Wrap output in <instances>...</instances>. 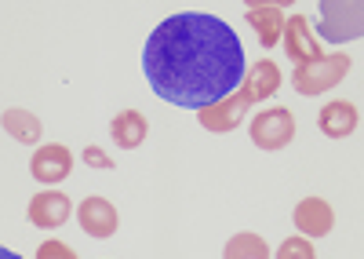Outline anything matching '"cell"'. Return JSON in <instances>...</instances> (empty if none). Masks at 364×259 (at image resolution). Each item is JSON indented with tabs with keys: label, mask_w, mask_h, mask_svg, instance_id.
<instances>
[{
	"label": "cell",
	"mask_w": 364,
	"mask_h": 259,
	"mask_svg": "<svg viewBox=\"0 0 364 259\" xmlns=\"http://www.w3.org/2000/svg\"><path fill=\"white\" fill-rule=\"evenodd\" d=\"M142 70L157 99L200 113L240 88L248 59L233 26L204 11H182L149 33Z\"/></svg>",
	"instance_id": "6da1fadb"
},
{
	"label": "cell",
	"mask_w": 364,
	"mask_h": 259,
	"mask_svg": "<svg viewBox=\"0 0 364 259\" xmlns=\"http://www.w3.org/2000/svg\"><path fill=\"white\" fill-rule=\"evenodd\" d=\"M281 80H284V77H281V66L273 63V59H262V63L248 66L245 80H240V88H237L233 95L219 99L215 106H204V110L197 113L200 128H204V132H215V135L237 132L240 121H245V113H248L255 102H262V99H269V95H277Z\"/></svg>",
	"instance_id": "7a4b0ae2"
},
{
	"label": "cell",
	"mask_w": 364,
	"mask_h": 259,
	"mask_svg": "<svg viewBox=\"0 0 364 259\" xmlns=\"http://www.w3.org/2000/svg\"><path fill=\"white\" fill-rule=\"evenodd\" d=\"M350 55L336 51V55H321L317 63H306V66H295L291 70V88L299 95H321V92H331L336 84H343V77L350 73Z\"/></svg>",
	"instance_id": "3957f363"
},
{
	"label": "cell",
	"mask_w": 364,
	"mask_h": 259,
	"mask_svg": "<svg viewBox=\"0 0 364 259\" xmlns=\"http://www.w3.org/2000/svg\"><path fill=\"white\" fill-rule=\"evenodd\" d=\"M248 135L259 150H284L288 142L295 139V113L288 106H269L262 113H255L252 125H248Z\"/></svg>",
	"instance_id": "277c9868"
},
{
	"label": "cell",
	"mask_w": 364,
	"mask_h": 259,
	"mask_svg": "<svg viewBox=\"0 0 364 259\" xmlns=\"http://www.w3.org/2000/svg\"><path fill=\"white\" fill-rule=\"evenodd\" d=\"M364 33V8L357 4H331V0H324L321 4V33L317 41H331V44H343V41H357Z\"/></svg>",
	"instance_id": "5b68a950"
},
{
	"label": "cell",
	"mask_w": 364,
	"mask_h": 259,
	"mask_svg": "<svg viewBox=\"0 0 364 259\" xmlns=\"http://www.w3.org/2000/svg\"><path fill=\"white\" fill-rule=\"evenodd\" d=\"M281 44L284 51L295 59V66H306V63H317L321 59V41H317V30L310 26L306 15H291L284 18V33H281Z\"/></svg>",
	"instance_id": "8992f818"
},
{
	"label": "cell",
	"mask_w": 364,
	"mask_h": 259,
	"mask_svg": "<svg viewBox=\"0 0 364 259\" xmlns=\"http://www.w3.org/2000/svg\"><path fill=\"white\" fill-rule=\"evenodd\" d=\"M73 171V154L63 147V142H48V147H37L33 161H29V176L44 186H58Z\"/></svg>",
	"instance_id": "52a82bcc"
},
{
	"label": "cell",
	"mask_w": 364,
	"mask_h": 259,
	"mask_svg": "<svg viewBox=\"0 0 364 259\" xmlns=\"http://www.w3.org/2000/svg\"><path fill=\"white\" fill-rule=\"evenodd\" d=\"M26 216L41 230H55V226H63L73 216V201L63 190H41V194L29 197V212Z\"/></svg>",
	"instance_id": "ba28073f"
},
{
	"label": "cell",
	"mask_w": 364,
	"mask_h": 259,
	"mask_svg": "<svg viewBox=\"0 0 364 259\" xmlns=\"http://www.w3.org/2000/svg\"><path fill=\"white\" fill-rule=\"evenodd\" d=\"M77 223H80V230H84L87 238L106 241V238L117 234L120 216H117V208L109 205L106 197H84V201H80V208H77Z\"/></svg>",
	"instance_id": "9c48e42d"
},
{
	"label": "cell",
	"mask_w": 364,
	"mask_h": 259,
	"mask_svg": "<svg viewBox=\"0 0 364 259\" xmlns=\"http://www.w3.org/2000/svg\"><path fill=\"white\" fill-rule=\"evenodd\" d=\"M331 226H336V212L324 197H302L295 205V230L299 238H324L331 234Z\"/></svg>",
	"instance_id": "30bf717a"
},
{
	"label": "cell",
	"mask_w": 364,
	"mask_h": 259,
	"mask_svg": "<svg viewBox=\"0 0 364 259\" xmlns=\"http://www.w3.org/2000/svg\"><path fill=\"white\" fill-rule=\"evenodd\" d=\"M245 18L255 30L259 44L262 48H277L281 44V33H284V4H273V0H259V4H248L245 8Z\"/></svg>",
	"instance_id": "8fae6325"
},
{
	"label": "cell",
	"mask_w": 364,
	"mask_h": 259,
	"mask_svg": "<svg viewBox=\"0 0 364 259\" xmlns=\"http://www.w3.org/2000/svg\"><path fill=\"white\" fill-rule=\"evenodd\" d=\"M360 125V113L350 99H331L321 113H317V128L328 135V139H350Z\"/></svg>",
	"instance_id": "7c38bea8"
},
{
	"label": "cell",
	"mask_w": 364,
	"mask_h": 259,
	"mask_svg": "<svg viewBox=\"0 0 364 259\" xmlns=\"http://www.w3.org/2000/svg\"><path fill=\"white\" fill-rule=\"evenodd\" d=\"M146 132H149V125H146V117L139 110H124L109 121V135H113V142L120 150H139L146 142Z\"/></svg>",
	"instance_id": "4fadbf2b"
},
{
	"label": "cell",
	"mask_w": 364,
	"mask_h": 259,
	"mask_svg": "<svg viewBox=\"0 0 364 259\" xmlns=\"http://www.w3.org/2000/svg\"><path fill=\"white\" fill-rule=\"evenodd\" d=\"M0 128H4L15 142H22V147H33V142H41V117L37 113H29V110H4V117H0Z\"/></svg>",
	"instance_id": "5bb4252c"
},
{
	"label": "cell",
	"mask_w": 364,
	"mask_h": 259,
	"mask_svg": "<svg viewBox=\"0 0 364 259\" xmlns=\"http://www.w3.org/2000/svg\"><path fill=\"white\" fill-rule=\"evenodd\" d=\"M223 259H273V255L259 234H233L223 248Z\"/></svg>",
	"instance_id": "9a60e30c"
},
{
	"label": "cell",
	"mask_w": 364,
	"mask_h": 259,
	"mask_svg": "<svg viewBox=\"0 0 364 259\" xmlns=\"http://www.w3.org/2000/svg\"><path fill=\"white\" fill-rule=\"evenodd\" d=\"M273 259H317V252H314L310 238H288V241H281V248H277Z\"/></svg>",
	"instance_id": "2e32d148"
},
{
	"label": "cell",
	"mask_w": 364,
	"mask_h": 259,
	"mask_svg": "<svg viewBox=\"0 0 364 259\" xmlns=\"http://www.w3.org/2000/svg\"><path fill=\"white\" fill-rule=\"evenodd\" d=\"M37 259H80L66 241H44L41 248H37Z\"/></svg>",
	"instance_id": "e0dca14e"
},
{
	"label": "cell",
	"mask_w": 364,
	"mask_h": 259,
	"mask_svg": "<svg viewBox=\"0 0 364 259\" xmlns=\"http://www.w3.org/2000/svg\"><path fill=\"white\" fill-rule=\"evenodd\" d=\"M84 164L87 168H99V171H113V157L102 147H84Z\"/></svg>",
	"instance_id": "ac0fdd59"
},
{
	"label": "cell",
	"mask_w": 364,
	"mask_h": 259,
	"mask_svg": "<svg viewBox=\"0 0 364 259\" xmlns=\"http://www.w3.org/2000/svg\"><path fill=\"white\" fill-rule=\"evenodd\" d=\"M0 259H22L18 252H11V248H4V245H0Z\"/></svg>",
	"instance_id": "d6986e66"
}]
</instances>
